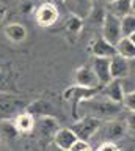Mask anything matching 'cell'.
<instances>
[{"instance_id":"18","label":"cell","mask_w":135,"mask_h":151,"mask_svg":"<svg viewBox=\"0 0 135 151\" xmlns=\"http://www.w3.org/2000/svg\"><path fill=\"white\" fill-rule=\"evenodd\" d=\"M105 14H107V8L104 6V3H102L101 0H94V2H93V6H91V11H90V14H88V17L85 21H90L91 25H94V27H102Z\"/></svg>"},{"instance_id":"26","label":"cell","mask_w":135,"mask_h":151,"mask_svg":"<svg viewBox=\"0 0 135 151\" xmlns=\"http://www.w3.org/2000/svg\"><path fill=\"white\" fill-rule=\"evenodd\" d=\"M96 151H121V148L116 145V142H101Z\"/></svg>"},{"instance_id":"3","label":"cell","mask_w":135,"mask_h":151,"mask_svg":"<svg viewBox=\"0 0 135 151\" xmlns=\"http://www.w3.org/2000/svg\"><path fill=\"white\" fill-rule=\"evenodd\" d=\"M102 121L93 116H80L77 118L76 123L71 126V129L74 131V134L77 135V139L80 140H88L90 142L93 139V135L97 132V129L101 127Z\"/></svg>"},{"instance_id":"19","label":"cell","mask_w":135,"mask_h":151,"mask_svg":"<svg viewBox=\"0 0 135 151\" xmlns=\"http://www.w3.org/2000/svg\"><path fill=\"white\" fill-rule=\"evenodd\" d=\"M116 55L123 57L126 60H134L135 58V44L129 38H121L116 42Z\"/></svg>"},{"instance_id":"25","label":"cell","mask_w":135,"mask_h":151,"mask_svg":"<svg viewBox=\"0 0 135 151\" xmlns=\"http://www.w3.org/2000/svg\"><path fill=\"white\" fill-rule=\"evenodd\" d=\"M69 151H93V146L88 140H80L77 139L72 143V146L69 148Z\"/></svg>"},{"instance_id":"1","label":"cell","mask_w":135,"mask_h":151,"mask_svg":"<svg viewBox=\"0 0 135 151\" xmlns=\"http://www.w3.org/2000/svg\"><path fill=\"white\" fill-rule=\"evenodd\" d=\"M123 106L116 104L110 99H107L105 96L97 91L93 96L83 99L77 107V118L79 115L82 116H93L97 118L101 121H107V120H115L118 116V113H121Z\"/></svg>"},{"instance_id":"24","label":"cell","mask_w":135,"mask_h":151,"mask_svg":"<svg viewBox=\"0 0 135 151\" xmlns=\"http://www.w3.org/2000/svg\"><path fill=\"white\" fill-rule=\"evenodd\" d=\"M121 106H123L124 109H127L129 112H135V91L124 93V98H123Z\"/></svg>"},{"instance_id":"33","label":"cell","mask_w":135,"mask_h":151,"mask_svg":"<svg viewBox=\"0 0 135 151\" xmlns=\"http://www.w3.org/2000/svg\"><path fill=\"white\" fill-rule=\"evenodd\" d=\"M129 40H130V41H132V42H134V44H135V32H134V33H132V35H130V36H129Z\"/></svg>"},{"instance_id":"23","label":"cell","mask_w":135,"mask_h":151,"mask_svg":"<svg viewBox=\"0 0 135 151\" xmlns=\"http://www.w3.org/2000/svg\"><path fill=\"white\" fill-rule=\"evenodd\" d=\"M82 27H83V21L80 17H77V16H72V14H69V17L66 19V30L69 33H79L82 30Z\"/></svg>"},{"instance_id":"32","label":"cell","mask_w":135,"mask_h":151,"mask_svg":"<svg viewBox=\"0 0 135 151\" xmlns=\"http://www.w3.org/2000/svg\"><path fill=\"white\" fill-rule=\"evenodd\" d=\"M0 151H10V150H8V148H6V146L3 145V143H0Z\"/></svg>"},{"instance_id":"29","label":"cell","mask_w":135,"mask_h":151,"mask_svg":"<svg viewBox=\"0 0 135 151\" xmlns=\"http://www.w3.org/2000/svg\"><path fill=\"white\" fill-rule=\"evenodd\" d=\"M47 151H64V150H61V148H58V146H55L54 143H50V145L47 146Z\"/></svg>"},{"instance_id":"17","label":"cell","mask_w":135,"mask_h":151,"mask_svg":"<svg viewBox=\"0 0 135 151\" xmlns=\"http://www.w3.org/2000/svg\"><path fill=\"white\" fill-rule=\"evenodd\" d=\"M105 8H107V13H110V14H113V16L121 19V17L130 14V9H132V0H113V2L107 3Z\"/></svg>"},{"instance_id":"8","label":"cell","mask_w":135,"mask_h":151,"mask_svg":"<svg viewBox=\"0 0 135 151\" xmlns=\"http://www.w3.org/2000/svg\"><path fill=\"white\" fill-rule=\"evenodd\" d=\"M74 85L85 88H101V83L97 80L94 71L91 69V66H80L74 73Z\"/></svg>"},{"instance_id":"5","label":"cell","mask_w":135,"mask_h":151,"mask_svg":"<svg viewBox=\"0 0 135 151\" xmlns=\"http://www.w3.org/2000/svg\"><path fill=\"white\" fill-rule=\"evenodd\" d=\"M60 13H58V6H55L54 3L46 2L41 3L38 8L35 9V19L38 22V25L41 27H50L58 21Z\"/></svg>"},{"instance_id":"6","label":"cell","mask_w":135,"mask_h":151,"mask_svg":"<svg viewBox=\"0 0 135 151\" xmlns=\"http://www.w3.org/2000/svg\"><path fill=\"white\" fill-rule=\"evenodd\" d=\"M99 90L101 88H85V87H79V85H72L69 90L64 91V99L71 101V104H72V115H74L76 120H77V107H79V104H80L83 99L96 94Z\"/></svg>"},{"instance_id":"22","label":"cell","mask_w":135,"mask_h":151,"mask_svg":"<svg viewBox=\"0 0 135 151\" xmlns=\"http://www.w3.org/2000/svg\"><path fill=\"white\" fill-rule=\"evenodd\" d=\"M119 24H121V35H123V38H129L135 32V16L132 13L121 17Z\"/></svg>"},{"instance_id":"30","label":"cell","mask_w":135,"mask_h":151,"mask_svg":"<svg viewBox=\"0 0 135 151\" xmlns=\"http://www.w3.org/2000/svg\"><path fill=\"white\" fill-rule=\"evenodd\" d=\"M64 2V0H50V3H54L55 6H58V5H61Z\"/></svg>"},{"instance_id":"12","label":"cell","mask_w":135,"mask_h":151,"mask_svg":"<svg viewBox=\"0 0 135 151\" xmlns=\"http://www.w3.org/2000/svg\"><path fill=\"white\" fill-rule=\"evenodd\" d=\"M91 69L94 71L97 80H99L101 87L109 83L111 80L110 76V58H102V57H94L91 63Z\"/></svg>"},{"instance_id":"21","label":"cell","mask_w":135,"mask_h":151,"mask_svg":"<svg viewBox=\"0 0 135 151\" xmlns=\"http://www.w3.org/2000/svg\"><path fill=\"white\" fill-rule=\"evenodd\" d=\"M5 35L13 42H22L27 38V30L22 24H10L5 27Z\"/></svg>"},{"instance_id":"27","label":"cell","mask_w":135,"mask_h":151,"mask_svg":"<svg viewBox=\"0 0 135 151\" xmlns=\"http://www.w3.org/2000/svg\"><path fill=\"white\" fill-rule=\"evenodd\" d=\"M126 126H127L129 131L135 132V112H130V115L127 116V120H126Z\"/></svg>"},{"instance_id":"35","label":"cell","mask_w":135,"mask_h":151,"mask_svg":"<svg viewBox=\"0 0 135 151\" xmlns=\"http://www.w3.org/2000/svg\"><path fill=\"white\" fill-rule=\"evenodd\" d=\"M121 151H135V148H130V150H121Z\"/></svg>"},{"instance_id":"14","label":"cell","mask_w":135,"mask_h":151,"mask_svg":"<svg viewBox=\"0 0 135 151\" xmlns=\"http://www.w3.org/2000/svg\"><path fill=\"white\" fill-rule=\"evenodd\" d=\"M130 66H129V60L123 58L119 55H115L110 58V76L111 79H124L129 76Z\"/></svg>"},{"instance_id":"20","label":"cell","mask_w":135,"mask_h":151,"mask_svg":"<svg viewBox=\"0 0 135 151\" xmlns=\"http://www.w3.org/2000/svg\"><path fill=\"white\" fill-rule=\"evenodd\" d=\"M19 135V131L16 129L14 121L10 118H3L0 120V139L3 140H14Z\"/></svg>"},{"instance_id":"10","label":"cell","mask_w":135,"mask_h":151,"mask_svg":"<svg viewBox=\"0 0 135 151\" xmlns=\"http://www.w3.org/2000/svg\"><path fill=\"white\" fill-rule=\"evenodd\" d=\"M99 93L102 94V96H105L107 99L116 102V104H121L123 102V98H124L123 83H121V80H118V79H111L109 83L102 85Z\"/></svg>"},{"instance_id":"9","label":"cell","mask_w":135,"mask_h":151,"mask_svg":"<svg viewBox=\"0 0 135 151\" xmlns=\"http://www.w3.org/2000/svg\"><path fill=\"white\" fill-rule=\"evenodd\" d=\"M88 50L90 54H93V57H102V58H111L116 55V47L105 41L102 36L94 38L88 46Z\"/></svg>"},{"instance_id":"34","label":"cell","mask_w":135,"mask_h":151,"mask_svg":"<svg viewBox=\"0 0 135 151\" xmlns=\"http://www.w3.org/2000/svg\"><path fill=\"white\" fill-rule=\"evenodd\" d=\"M101 2H102V3H105V5H107V3H110V2H113V0H101Z\"/></svg>"},{"instance_id":"16","label":"cell","mask_w":135,"mask_h":151,"mask_svg":"<svg viewBox=\"0 0 135 151\" xmlns=\"http://www.w3.org/2000/svg\"><path fill=\"white\" fill-rule=\"evenodd\" d=\"M25 109V104L21 99H14V98H8V96H2L0 98V113L2 115H17Z\"/></svg>"},{"instance_id":"2","label":"cell","mask_w":135,"mask_h":151,"mask_svg":"<svg viewBox=\"0 0 135 151\" xmlns=\"http://www.w3.org/2000/svg\"><path fill=\"white\" fill-rule=\"evenodd\" d=\"M126 131H127L126 121L115 118V120L102 121L101 127L97 129V132L93 137L101 135V142H116L126 135Z\"/></svg>"},{"instance_id":"15","label":"cell","mask_w":135,"mask_h":151,"mask_svg":"<svg viewBox=\"0 0 135 151\" xmlns=\"http://www.w3.org/2000/svg\"><path fill=\"white\" fill-rule=\"evenodd\" d=\"M13 121H14V126L19 131V134H29V132H31L35 129V123H36L35 115H31L27 110H22L21 113H17Z\"/></svg>"},{"instance_id":"28","label":"cell","mask_w":135,"mask_h":151,"mask_svg":"<svg viewBox=\"0 0 135 151\" xmlns=\"http://www.w3.org/2000/svg\"><path fill=\"white\" fill-rule=\"evenodd\" d=\"M5 17H6V6L3 3H0V24L5 21Z\"/></svg>"},{"instance_id":"4","label":"cell","mask_w":135,"mask_h":151,"mask_svg":"<svg viewBox=\"0 0 135 151\" xmlns=\"http://www.w3.org/2000/svg\"><path fill=\"white\" fill-rule=\"evenodd\" d=\"M101 28H102V38L113 46H116V42L123 38V35H121L119 17H116L110 13L105 14V19H104V22H102Z\"/></svg>"},{"instance_id":"7","label":"cell","mask_w":135,"mask_h":151,"mask_svg":"<svg viewBox=\"0 0 135 151\" xmlns=\"http://www.w3.org/2000/svg\"><path fill=\"white\" fill-rule=\"evenodd\" d=\"M35 127L38 129L39 137L43 140L52 142L54 135L57 134V131L60 129V124H58V121L55 120L54 116H50V115H39V118L35 123Z\"/></svg>"},{"instance_id":"31","label":"cell","mask_w":135,"mask_h":151,"mask_svg":"<svg viewBox=\"0 0 135 151\" xmlns=\"http://www.w3.org/2000/svg\"><path fill=\"white\" fill-rule=\"evenodd\" d=\"M130 13L135 16V0H132V9H130Z\"/></svg>"},{"instance_id":"13","label":"cell","mask_w":135,"mask_h":151,"mask_svg":"<svg viewBox=\"0 0 135 151\" xmlns=\"http://www.w3.org/2000/svg\"><path fill=\"white\" fill-rule=\"evenodd\" d=\"M76 140H77V135L74 134V131L71 127H60L57 131V134L54 135L52 143L64 151H69V148L72 146V143Z\"/></svg>"},{"instance_id":"11","label":"cell","mask_w":135,"mask_h":151,"mask_svg":"<svg viewBox=\"0 0 135 151\" xmlns=\"http://www.w3.org/2000/svg\"><path fill=\"white\" fill-rule=\"evenodd\" d=\"M93 2H94V0H64L63 5L66 6V9L72 14V16H77V17H80L82 21H85L88 17V14H90V11H91Z\"/></svg>"}]
</instances>
